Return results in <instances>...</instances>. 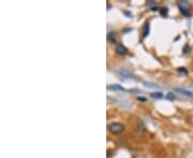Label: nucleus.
<instances>
[{"label": "nucleus", "instance_id": "13", "mask_svg": "<svg viewBox=\"0 0 193 158\" xmlns=\"http://www.w3.org/2000/svg\"><path fill=\"white\" fill-rule=\"evenodd\" d=\"M137 99H138V101H146V98H144V97H142V96H137Z\"/></svg>", "mask_w": 193, "mask_h": 158}, {"label": "nucleus", "instance_id": "6", "mask_svg": "<svg viewBox=\"0 0 193 158\" xmlns=\"http://www.w3.org/2000/svg\"><path fill=\"white\" fill-rule=\"evenodd\" d=\"M149 30H150V28H149V23H146L144 25V28H143V38H147L149 34Z\"/></svg>", "mask_w": 193, "mask_h": 158}, {"label": "nucleus", "instance_id": "8", "mask_svg": "<svg viewBox=\"0 0 193 158\" xmlns=\"http://www.w3.org/2000/svg\"><path fill=\"white\" fill-rule=\"evenodd\" d=\"M107 40H108V42H110L112 44L116 43V36H115V33H110V34H108Z\"/></svg>", "mask_w": 193, "mask_h": 158}, {"label": "nucleus", "instance_id": "7", "mask_svg": "<svg viewBox=\"0 0 193 158\" xmlns=\"http://www.w3.org/2000/svg\"><path fill=\"white\" fill-rule=\"evenodd\" d=\"M150 96L152 97V98H157V99L163 98V94H162L161 92H153L150 94Z\"/></svg>", "mask_w": 193, "mask_h": 158}, {"label": "nucleus", "instance_id": "3", "mask_svg": "<svg viewBox=\"0 0 193 158\" xmlns=\"http://www.w3.org/2000/svg\"><path fill=\"white\" fill-rule=\"evenodd\" d=\"M176 92H179L180 94L185 95L187 97H190V98H193V92L190 90H187V89H181V88H176L175 89Z\"/></svg>", "mask_w": 193, "mask_h": 158}, {"label": "nucleus", "instance_id": "4", "mask_svg": "<svg viewBox=\"0 0 193 158\" xmlns=\"http://www.w3.org/2000/svg\"><path fill=\"white\" fill-rule=\"evenodd\" d=\"M116 53H119V55H125V53H128V49L125 45H122V44L119 43V44L116 45Z\"/></svg>", "mask_w": 193, "mask_h": 158}, {"label": "nucleus", "instance_id": "10", "mask_svg": "<svg viewBox=\"0 0 193 158\" xmlns=\"http://www.w3.org/2000/svg\"><path fill=\"white\" fill-rule=\"evenodd\" d=\"M165 97H166V99H168V101H175V99H176V96L171 92L168 93V94L165 95Z\"/></svg>", "mask_w": 193, "mask_h": 158}, {"label": "nucleus", "instance_id": "2", "mask_svg": "<svg viewBox=\"0 0 193 158\" xmlns=\"http://www.w3.org/2000/svg\"><path fill=\"white\" fill-rule=\"evenodd\" d=\"M108 130L110 131L114 135H118V134H121L123 130H125V125L121 124V123H110L108 125Z\"/></svg>", "mask_w": 193, "mask_h": 158}, {"label": "nucleus", "instance_id": "11", "mask_svg": "<svg viewBox=\"0 0 193 158\" xmlns=\"http://www.w3.org/2000/svg\"><path fill=\"white\" fill-rule=\"evenodd\" d=\"M177 71H178L179 73H183L185 75H188V70L186 68H178Z\"/></svg>", "mask_w": 193, "mask_h": 158}, {"label": "nucleus", "instance_id": "5", "mask_svg": "<svg viewBox=\"0 0 193 158\" xmlns=\"http://www.w3.org/2000/svg\"><path fill=\"white\" fill-rule=\"evenodd\" d=\"M108 90H117V91H125V89L120 86V84H108Z\"/></svg>", "mask_w": 193, "mask_h": 158}, {"label": "nucleus", "instance_id": "1", "mask_svg": "<svg viewBox=\"0 0 193 158\" xmlns=\"http://www.w3.org/2000/svg\"><path fill=\"white\" fill-rule=\"evenodd\" d=\"M180 12L183 13L185 16H191V6L188 1H179L177 3Z\"/></svg>", "mask_w": 193, "mask_h": 158}, {"label": "nucleus", "instance_id": "12", "mask_svg": "<svg viewBox=\"0 0 193 158\" xmlns=\"http://www.w3.org/2000/svg\"><path fill=\"white\" fill-rule=\"evenodd\" d=\"M190 49H191V48H190V47H189V45H186V46H185V48H183V53H187L188 51L190 50Z\"/></svg>", "mask_w": 193, "mask_h": 158}, {"label": "nucleus", "instance_id": "9", "mask_svg": "<svg viewBox=\"0 0 193 158\" xmlns=\"http://www.w3.org/2000/svg\"><path fill=\"white\" fill-rule=\"evenodd\" d=\"M160 14H161V16H163V17L168 16V8H161L160 9Z\"/></svg>", "mask_w": 193, "mask_h": 158}]
</instances>
